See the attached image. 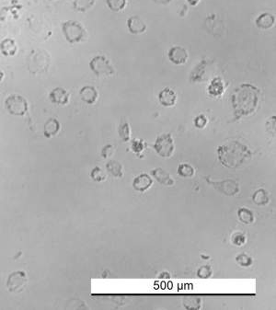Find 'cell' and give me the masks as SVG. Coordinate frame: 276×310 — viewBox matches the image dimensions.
I'll return each instance as SVG.
<instances>
[{
	"label": "cell",
	"mask_w": 276,
	"mask_h": 310,
	"mask_svg": "<svg viewBox=\"0 0 276 310\" xmlns=\"http://www.w3.org/2000/svg\"><path fill=\"white\" fill-rule=\"evenodd\" d=\"M0 1H2V0H0Z\"/></svg>",
	"instance_id": "obj_43"
},
{
	"label": "cell",
	"mask_w": 276,
	"mask_h": 310,
	"mask_svg": "<svg viewBox=\"0 0 276 310\" xmlns=\"http://www.w3.org/2000/svg\"><path fill=\"white\" fill-rule=\"evenodd\" d=\"M90 178L96 182H101L107 179V175L103 170H101L99 167H95L90 172Z\"/></svg>",
	"instance_id": "obj_30"
},
{
	"label": "cell",
	"mask_w": 276,
	"mask_h": 310,
	"mask_svg": "<svg viewBox=\"0 0 276 310\" xmlns=\"http://www.w3.org/2000/svg\"><path fill=\"white\" fill-rule=\"evenodd\" d=\"M188 1V3L191 5V6H197L198 5V3L200 2V0H187Z\"/></svg>",
	"instance_id": "obj_38"
},
{
	"label": "cell",
	"mask_w": 276,
	"mask_h": 310,
	"mask_svg": "<svg viewBox=\"0 0 276 310\" xmlns=\"http://www.w3.org/2000/svg\"><path fill=\"white\" fill-rule=\"evenodd\" d=\"M155 151L157 154L164 157L168 158L171 157L173 155L174 150H175V145H174V140L172 138L171 134L166 133L158 136L156 141H155L154 146Z\"/></svg>",
	"instance_id": "obj_5"
},
{
	"label": "cell",
	"mask_w": 276,
	"mask_h": 310,
	"mask_svg": "<svg viewBox=\"0 0 276 310\" xmlns=\"http://www.w3.org/2000/svg\"><path fill=\"white\" fill-rule=\"evenodd\" d=\"M220 163L228 169H238L252 157V150L239 141H229L217 150Z\"/></svg>",
	"instance_id": "obj_2"
},
{
	"label": "cell",
	"mask_w": 276,
	"mask_h": 310,
	"mask_svg": "<svg viewBox=\"0 0 276 310\" xmlns=\"http://www.w3.org/2000/svg\"><path fill=\"white\" fill-rule=\"evenodd\" d=\"M79 95H80L82 101H84L85 103L89 105L94 104L97 101L98 97H99L98 90L93 86L83 87L79 91Z\"/></svg>",
	"instance_id": "obj_15"
},
{
	"label": "cell",
	"mask_w": 276,
	"mask_h": 310,
	"mask_svg": "<svg viewBox=\"0 0 276 310\" xmlns=\"http://www.w3.org/2000/svg\"><path fill=\"white\" fill-rule=\"evenodd\" d=\"M168 58L174 65H184L188 60V52L181 46H173L169 51Z\"/></svg>",
	"instance_id": "obj_9"
},
{
	"label": "cell",
	"mask_w": 276,
	"mask_h": 310,
	"mask_svg": "<svg viewBox=\"0 0 276 310\" xmlns=\"http://www.w3.org/2000/svg\"><path fill=\"white\" fill-rule=\"evenodd\" d=\"M276 116H273L266 122V130L272 135H276Z\"/></svg>",
	"instance_id": "obj_36"
},
{
	"label": "cell",
	"mask_w": 276,
	"mask_h": 310,
	"mask_svg": "<svg viewBox=\"0 0 276 310\" xmlns=\"http://www.w3.org/2000/svg\"><path fill=\"white\" fill-rule=\"evenodd\" d=\"M207 123H208V120H207L206 116L203 115L196 116L195 121H194L195 127L198 129H203L207 125Z\"/></svg>",
	"instance_id": "obj_34"
},
{
	"label": "cell",
	"mask_w": 276,
	"mask_h": 310,
	"mask_svg": "<svg viewBox=\"0 0 276 310\" xmlns=\"http://www.w3.org/2000/svg\"><path fill=\"white\" fill-rule=\"evenodd\" d=\"M253 203L259 206H264L270 203L268 193L264 189H259L252 194Z\"/></svg>",
	"instance_id": "obj_23"
},
{
	"label": "cell",
	"mask_w": 276,
	"mask_h": 310,
	"mask_svg": "<svg viewBox=\"0 0 276 310\" xmlns=\"http://www.w3.org/2000/svg\"><path fill=\"white\" fill-rule=\"evenodd\" d=\"M5 107L8 114L14 116H24L29 110L27 99L19 94L9 95L5 100Z\"/></svg>",
	"instance_id": "obj_4"
},
{
	"label": "cell",
	"mask_w": 276,
	"mask_h": 310,
	"mask_svg": "<svg viewBox=\"0 0 276 310\" xmlns=\"http://www.w3.org/2000/svg\"><path fill=\"white\" fill-rule=\"evenodd\" d=\"M17 51L18 46L15 40L6 38L0 42V52L4 57H14L16 55Z\"/></svg>",
	"instance_id": "obj_17"
},
{
	"label": "cell",
	"mask_w": 276,
	"mask_h": 310,
	"mask_svg": "<svg viewBox=\"0 0 276 310\" xmlns=\"http://www.w3.org/2000/svg\"><path fill=\"white\" fill-rule=\"evenodd\" d=\"M159 278H171V275L169 274L168 271H163L161 273V275L159 276Z\"/></svg>",
	"instance_id": "obj_39"
},
{
	"label": "cell",
	"mask_w": 276,
	"mask_h": 310,
	"mask_svg": "<svg viewBox=\"0 0 276 310\" xmlns=\"http://www.w3.org/2000/svg\"><path fill=\"white\" fill-rule=\"evenodd\" d=\"M158 101L164 107H172L177 101V95L171 88H164L158 93Z\"/></svg>",
	"instance_id": "obj_12"
},
{
	"label": "cell",
	"mask_w": 276,
	"mask_h": 310,
	"mask_svg": "<svg viewBox=\"0 0 276 310\" xmlns=\"http://www.w3.org/2000/svg\"><path fill=\"white\" fill-rule=\"evenodd\" d=\"M28 279L26 272L23 271H13L8 276L7 286L8 291L11 293H20L25 289L27 286Z\"/></svg>",
	"instance_id": "obj_8"
},
{
	"label": "cell",
	"mask_w": 276,
	"mask_h": 310,
	"mask_svg": "<svg viewBox=\"0 0 276 310\" xmlns=\"http://www.w3.org/2000/svg\"><path fill=\"white\" fill-rule=\"evenodd\" d=\"M114 151H115V147L113 145H106L101 150V156L103 158H109L112 155H114Z\"/></svg>",
	"instance_id": "obj_35"
},
{
	"label": "cell",
	"mask_w": 276,
	"mask_h": 310,
	"mask_svg": "<svg viewBox=\"0 0 276 310\" xmlns=\"http://www.w3.org/2000/svg\"><path fill=\"white\" fill-rule=\"evenodd\" d=\"M153 1L156 4H158V5H168L172 0H153Z\"/></svg>",
	"instance_id": "obj_37"
},
{
	"label": "cell",
	"mask_w": 276,
	"mask_h": 310,
	"mask_svg": "<svg viewBox=\"0 0 276 310\" xmlns=\"http://www.w3.org/2000/svg\"><path fill=\"white\" fill-rule=\"evenodd\" d=\"M207 90H208L209 95L212 96V97H214V98L220 97L225 91L224 82L220 78H216L209 84Z\"/></svg>",
	"instance_id": "obj_20"
},
{
	"label": "cell",
	"mask_w": 276,
	"mask_h": 310,
	"mask_svg": "<svg viewBox=\"0 0 276 310\" xmlns=\"http://www.w3.org/2000/svg\"><path fill=\"white\" fill-rule=\"evenodd\" d=\"M201 257H203V260H209V256H206V257H204L203 255H202Z\"/></svg>",
	"instance_id": "obj_41"
},
{
	"label": "cell",
	"mask_w": 276,
	"mask_h": 310,
	"mask_svg": "<svg viewBox=\"0 0 276 310\" xmlns=\"http://www.w3.org/2000/svg\"><path fill=\"white\" fill-rule=\"evenodd\" d=\"M230 240H231V243L233 245L237 246V247H241V246H243L246 243L247 237H246V235L244 234L243 232L237 231V232H235V233L232 234Z\"/></svg>",
	"instance_id": "obj_31"
},
{
	"label": "cell",
	"mask_w": 276,
	"mask_h": 310,
	"mask_svg": "<svg viewBox=\"0 0 276 310\" xmlns=\"http://www.w3.org/2000/svg\"><path fill=\"white\" fill-rule=\"evenodd\" d=\"M61 130V123L57 118H50L46 123H44L43 127V135L46 138H52L56 136L59 131Z\"/></svg>",
	"instance_id": "obj_16"
},
{
	"label": "cell",
	"mask_w": 276,
	"mask_h": 310,
	"mask_svg": "<svg viewBox=\"0 0 276 310\" xmlns=\"http://www.w3.org/2000/svg\"><path fill=\"white\" fill-rule=\"evenodd\" d=\"M62 32L65 40L69 43H78L83 41L85 37V29L76 20H67L62 23Z\"/></svg>",
	"instance_id": "obj_3"
},
{
	"label": "cell",
	"mask_w": 276,
	"mask_h": 310,
	"mask_svg": "<svg viewBox=\"0 0 276 310\" xmlns=\"http://www.w3.org/2000/svg\"><path fill=\"white\" fill-rule=\"evenodd\" d=\"M127 0H106L108 8L114 12H120L126 7Z\"/></svg>",
	"instance_id": "obj_28"
},
{
	"label": "cell",
	"mask_w": 276,
	"mask_h": 310,
	"mask_svg": "<svg viewBox=\"0 0 276 310\" xmlns=\"http://www.w3.org/2000/svg\"><path fill=\"white\" fill-rule=\"evenodd\" d=\"M146 147V143L144 142V140H141V139H134L131 144L132 151L138 155H139L141 152H143Z\"/></svg>",
	"instance_id": "obj_32"
},
{
	"label": "cell",
	"mask_w": 276,
	"mask_h": 310,
	"mask_svg": "<svg viewBox=\"0 0 276 310\" xmlns=\"http://www.w3.org/2000/svg\"><path fill=\"white\" fill-rule=\"evenodd\" d=\"M183 307L188 310H198L202 307V298L197 294L185 295L182 299Z\"/></svg>",
	"instance_id": "obj_19"
},
{
	"label": "cell",
	"mask_w": 276,
	"mask_h": 310,
	"mask_svg": "<svg viewBox=\"0 0 276 310\" xmlns=\"http://www.w3.org/2000/svg\"><path fill=\"white\" fill-rule=\"evenodd\" d=\"M237 218L245 225H252L254 222V213L247 207H240L237 210Z\"/></svg>",
	"instance_id": "obj_24"
},
{
	"label": "cell",
	"mask_w": 276,
	"mask_h": 310,
	"mask_svg": "<svg viewBox=\"0 0 276 310\" xmlns=\"http://www.w3.org/2000/svg\"><path fill=\"white\" fill-rule=\"evenodd\" d=\"M50 1H54V0H50Z\"/></svg>",
	"instance_id": "obj_42"
},
{
	"label": "cell",
	"mask_w": 276,
	"mask_h": 310,
	"mask_svg": "<svg viewBox=\"0 0 276 310\" xmlns=\"http://www.w3.org/2000/svg\"><path fill=\"white\" fill-rule=\"evenodd\" d=\"M236 262L241 266V267H251L253 263V260H252V257L249 256L248 254L246 253H240L238 254L235 259Z\"/></svg>",
	"instance_id": "obj_29"
},
{
	"label": "cell",
	"mask_w": 276,
	"mask_h": 310,
	"mask_svg": "<svg viewBox=\"0 0 276 310\" xmlns=\"http://www.w3.org/2000/svg\"><path fill=\"white\" fill-rule=\"evenodd\" d=\"M69 98H70L69 92H67V90L61 87L55 88L49 94L50 100L57 105L65 106L69 102Z\"/></svg>",
	"instance_id": "obj_10"
},
{
	"label": "cell",
	"mask_w": 276,
	"mask_h": 310,
	"mask_svg": "<svg viewBox=\"0 0 276 310\" xmlns=\"http://www.w3.org/2000/svg\"><path fill=\"white\" fill-rule=\"evenodd\" d=\"M4 77H5V74L0 69V82L4 79Z\"/></svg>",
	"instance_id": "obj_40"
},
{
	"label": "cell",
	"mask_w": 276,
	"mask_h": 310,
	"mask_svg": "<svg viewBox=\"0 0 276 310\" xmlns=\"http://www.w3.org/2000/svg\"><path fill=\"white\" fill-rule=\"evenodd\" d=\"M106 171L109 172L114 178H122L123 168L122 164L117 160H110L106 164Z\"/></svg>",
	"instance_id": "obj_22"
},
{
	"label": "cell",
	"mask_w": 276,
	"mask_h": 310,
	"mask_svg": "<svg viewBox=\"0 0 276 310\" xmlns=\"http://www.w3.org/2000/svg\"><path fill=\"white\" fill-rule=\"evenodd\" d=\"M212 274H213V270L211 266L209 265L202 266L197 271V276L201 279H208L211 277Z\"/></svg>",
	"instance_id": "obj_33"
},
{
	"label": "cell",
	"mask_w": 276,
	"mask_h": 310,
	"mask_svg": "<svg viewBox=\"0 0 276 310\" xmlns=\"http://www.w3.org/2000/svg\"><path fill=\"white\" fill-rule=\"evenodd\" d=\"M208 184L218 191L220 194L227 196H235L239 193V184L234 180L227 179V180L215 181L210 178H205Z\"/></svg>",
	"instance_id": "obj_7"
},
{
	"label": "cell",
	"mask_w": 276,
	"mask_h": 310,
	"mask_svg": "<svg viewBox=\"0 0 276 310\" xmlns=\"http://www.w3.org/2000/svg\"><path fill=\"white\" fill-rule=\"evenodd\" d=\"M127 28L132 34H141L146 32L145 21L138 16H132L127 19Z\"/></svg>",
	"instance_id": "obj_14"
},
{
	"label": "cell",
	"mask_w": 276,
	"mask_h": 310,
	"mask_svg": "<svg viewBox=\"0 0 276 310\" xmlns=\"http://www.w3.org/2000/svg\"><path fill=\"white\" fill-rule=\"evenodd\" d=\"M96 0H74V8L79 12H86L92 8Z\"/></svg>",
	"instance_id": "obj_26"
},
{
	"label": "cell",
	"mask_w": 276,
	"mask_h": 310,
	"mask_svg": "<svg viewBox=\"0 0 276 310\" xmlns=\"http://www.w3.org/2000/svg\"><path fill=\"white\" fill-rule=\"evenodd\" d=\"M152 185H153V180L146 173H142L137 176L133 180V184H132L134 190L138 193H145L149 188H151Z\"/></svg>",
	"instance_id": "obj_11"
},
{
	"label": "cell",
	"mask_w": 276,
	"mask_h": 310,
	"mask_svg": "<svg viewBox=\"0 0 276 310\" xmlns=\"http://www.w3.org/2000/svg\"><path fill=\"white\" fill-rule=\"evenodd\" d=\"M207 64H208V62L205 59H203L198 65H196L195 69L191 73L190 81L193 82V83L202 81L203 75L205 73V68L207 66Z\"/></svg>",
	"instance_id": "obj_21"
},
{
	"label": "cell",
	"mask_w": 276,
	"mask_h": 310,
	"mask_svg": "<svg viewBox=\"0 0 276 310\" xmlns=\"http://www.w3.org/2000/svg\"><path fill=\"white\" fill-rule=\"evenodd\" d=\"M255 23L259 29L268 30V29H271L276 23V17L272 15L271 13L264 12L256 19Z\"/></svg>",
	"instance_id": "obj_18"
},
{
	"label": "cell",
	"mask_w": 276,
	"mask_h": 310,
	"mask_svg": "<svg viewBox=\"0 0 276 310\" xmlns=\"http://www.w3.org/2000/svg\"><path fill=\"white\" fill-rule=\"evenodd\" d=\"M151 175L154 177L155 180L164 186H173L175 183L171 174L163 170L162 168H156L151 171Z\"/></svg>",
	"instance_id": "obj_13"
},
{
	"label": "cell",
	"mask_w": 276,
	"mask_h": 310,
	"mask_svg": "<svg viewBox=\"0 0 276 310\" xmlns=\"http://www.w3.org/2000/svg\"><path fill=\"white\" fill-rule=\"evenodd\" d=\"M260 90L251 83H242L236 88L231 95L234 120L252 115L260 102Z\"/></svg>",
	"instance_id": "obj_1"
},
{
	"label": "cell",
	"mask_w": 276,
	"mask_h": 310,
	"mask_svg": "<svg viewBox=\"0 0 276 310\" xmlns=\"http://www.w3.org/2000/svg\"><path fill=\"white\" fill-rule=\"evenodd\" d=\"M118 134H119V137L122 139V142H128V141H130V125H129V123H128L125 119H122L121 123L119 124Z\"/></svg>",
	"instance_id": "obj_25"
},
{
	"label": "cell",
	"mask_w": 276,
	"mask_h": 310,
	"mask_svg": "<svg viewBox=\"0 0 276 310\" xmlns=\"http://www.w3.org/2000/svg\"><path fill=\"white\" fill-rule=\"evenodd\" d=\"M90 68L97 77H110L114 74V68L104 56H96L90 60Z\"/></svg>",
	"instance_id": "obj_6"
},
{
	"label": "cell",
	"mask_w": 276,
	"mask_h": 310,
	"mask_svg": "<svg viewBox=\"0 0 276 310\" xmlns=\"http://www.w3.org/2000/svg\"><path fill=\"white\" fill-rule=\"evenodd\" d=\"M177 172L182 178H192L195 175V168L188 163L179 164Z\"/></svg>",
	"instance_id": "obj_27"
}]
</instances>
